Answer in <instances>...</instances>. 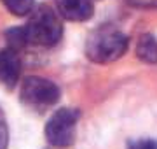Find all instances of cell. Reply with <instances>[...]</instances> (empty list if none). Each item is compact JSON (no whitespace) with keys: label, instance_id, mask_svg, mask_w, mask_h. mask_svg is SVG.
Segmentation results:
<instances>
[{"label":"cell","instance_id":"obj_3","mask_svg":"<svg viewBox=\"0 0 157 149\" xmlns=\"http://www.w3.org/2000/svg\"><path fill=\"white\" fill-rule=\"evenodd\" d=\"M21 102L35 111H45L59 100V88L44 77H28L21 84Z\"/></svg>","mask_w":157,"mask_h":149},{"label":"cell","instance_id":"obj_9","mask_svg":"<svg viewBox=\"0 0 157 149\" xmlns=\"http://www.w3.org/2000/svg\"><path fill=\"white\" fill-rule=\"evenodd\" d=\"M7 44L11 46V49H19V47L26 46L28 40H26V35H25V30L23 28H11L7 32Z\"/></svg>","mask_w":157,"mask_h":149},{"label":"cell","instance_id":"obj_6","mask_svg":"<svg viewBox=\"0 0 157 149\" xmlns=\"http://www.w3.org/2000/svg\"><path fill=\"white\" fill-rule=\"evenodd\" d=\"M59 16L70 21H87L93 12V0H54Z\"/></svg>","mask_w":157,"mask_h":149},{"label":"cell","instance_id":"obj_8","mask_svg":"<svg viewBox=\"0 0 157 149\" xmlns=\"http://www.w3.org/2000/svg\"><path fill=\"white\" fill-rule=\"evenodd\" d=\"M2 2L16 16H28L33 11V0H2Z\"/></svg>","mask_w":157,"mask_h":149},{"label":"cell","instance_id":"obj_2","mask_svg":"<svg viewBox=\"0 0 157 149\" xmlns=\"http://www.w3.org/2000/svg\"><path fill=\"white\" fill-rule=\"evenodd\" d=\"M23 30L28 44L44 47L56 46L63 35V25L51 7H39Z\"/></svg>","mask_w":157,"mask_h":149},{"label":"cell","instance_id":"obj_7","mask_svg":"<svg viewBox=\"0 0 157 149\" xmlns=\"http://www.w3.org/2000/svg\"><path fill=\"white\" fill-rule=\"evenodd\" d=\"M136 54L145 63H157V40L152 34H143L136 44Z\"/></svg>","mask_w":157,"mask_h":149},{"label":"cell","instance_id":"obj_10","mask_svg":"<svg viewBox=\"0 0 157 149\" xmlns=\"http://www.w3.org/2000/svg\"><path fill=\"white\" fill-rule=\"evenodd\" d=\"M7 144H9V128H7L6 116L0 109V149H7Z\"/></svg>","mask_w":157,"mask_h":149},{"label":"cell","instance_id":"obj_11","mask_svg":"<svg viewBox=\"0 0 157 149\" xmlns=\"http://www.w3.org/2000/svg\"><path fill=\"white\" fill-rule=\"evenodd\" d=\"M128 149H157V140H154V139H141V140L131 142Z\"/></svg>","mask_w":157,"mask_h":149},{"label":"cell","instance_id":"obj_4","mask_svg":"<svg viewBox=\"0 0 157 149\" xmlns=\"http://www.w3.org/2000/svg\"><path fill=\"white\" fill-rule=\"evenodd\" d=\"M78 111L77 109H63L56 111L51 116V119L45 125V137L52 146L56 147H68L72 146L75 139V126L78 121Z\"/></svg>","mask_w":157,"mask_h":149},{"label":"cell","instance_id":"obj_1","mask_svg":"<svg viewBox=\"0 0 157 149\" xmlns=\"http://www.w3.org/2000/svg\"><path fill=\"white\" fill-rule=\"evenodd\" d=\"M128 35L113 25H101L86 40V54L94 63H110L126 54Z\"/></svg>","mask_w":157,"mask_h":149},{"label":"cell","instance_id":"obj_12","mask_svg":"<svg viewBox=\"0 0 157 149\" xmlns=\"http://www.w3.org/2000/svg\"><path fill=\"white\" fill-rule=\"evenodd\" d=\"M128 4L140 9H157V0H128Z\"/></svg>","mask_w":157,"mask_h":149},{"label":"cell","instance_id":"obj_5","mask_svg":"<svg viewBox=\"0 0 157 149\" xmlns=\"http://www.w3.org/2000/svg\"><path fill=\"white\" fill-rule=\"evenodd\" d=\"M21 75V60L17 56L16 49H2L0 51V83L7 88H12L17 84Z\"/></svg>","mask_w":157,"mask_h":149}]
</instances>
